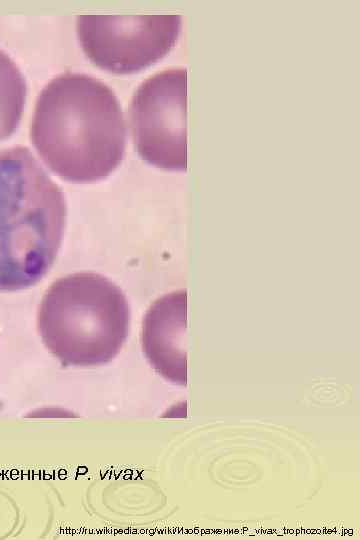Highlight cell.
Segmentation results:
<instances>
[{"mask_svg":"<svg viewBox=\"0 0 360 540\" xmlns=\"http://www.w3.org/2000/svg\"><path fill=\"white\" fill-rule=\"evenodd\" d=\"M30 136L46 166L72 183L105 179L125 154V121L116 95L83 73L60 74L41 90Z\"/></svg>","mask_w":360,"mask_h":540,"instance_id":"obj_1","label":"cell"},{"mask_svg":"<svg viewBox=\"0 0 360 540\" xmlns=\"http://www.w3.org/2000/svg\"><path fill=\"white\" fill-rule=\"evenodd\" d=\"M66 215L61 189L27 147L0 150V291L29 288L47 274Z\"/></svg>","mask_w":360,"mask_h":540,"instance_id":"obj_2","label":"cell"},{"mask_svg":"<svg viewBox=\"0 0 360 540\" xmlns=\"http://www.w3.org/2000/svg\"><path fill=\"white\" fill-rule=\"evenodd\" d=\"M130 309L123 291L92 272L66 275L45 292L37 313L43 344L62 365L110 362L125 343Z\"/></svg>","mask_w":360,"mask_h":540,"instance_id":"obj_3","label":"cell"},{"mask_svg":"<svg viewBox=\"0 0 360 540\" xmlns=\"http://www.w3.org/2000/svg\"><path fill=\"white\" fill-rule=\"evenodd\" d=\"M178 14L78 15L76 32L86 57L114 74L144 70L165 57L181 32Z\"/></svg>","mask_w":360,"mask_h":540,"instance_id":"obj_4","label":"cell"},{"mask_svg":"<svg viewBox=\"0 0 360 540\" xmlns=\"http://www.w3.org/2000/svg\"><path fill=\"white\" fill-rule=\"evenodd\" d=\"M130 122L138 155L169 171L187 170V69L170 68L142 82Z\"/></svg>","mask_w":360,"mask_h":540,"instance_id":"obj_5","label":"cell"},{"mask_svg":"<svg viewBox=\"0 0 360 540\" xmlns=\"http://www.w3.org/2000/svg\"><path fill=\"white\" fill-rule=\"evenodd\" d=\"M187 291L157 299L143 320L142 347L152 367L167 380L186 384Z\"/></svg>","mask_w":360,"mask_h":540,"instance_id":"obj_6","label":"cell"},{"mask_svg":"<svg viewBox=\"0 0 360 540\" xmlns=\"http://www.w3.org/2000/svg\"><path fill=\"white\" fill-rule=\"evenodd\" d=\"M25 78L10 56L0 49V141L17 129L26 101Z\"/></svg>","mask_w":360,"mask_h":540,"instance_id":"obj_7","label":"cell"}]
</instances>
